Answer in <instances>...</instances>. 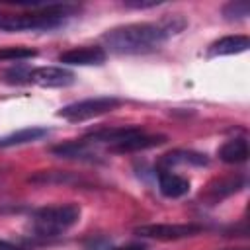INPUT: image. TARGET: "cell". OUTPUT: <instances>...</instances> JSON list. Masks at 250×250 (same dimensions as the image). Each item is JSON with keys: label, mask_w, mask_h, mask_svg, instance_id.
Returning <instances> with one entry per match:
<instances>
[{"label": "cell", "mask_w": 250, "mask_h": 250, "mask_svg": "<svg viewBox=\"0 0 250 250\" xmlns=\"http://www.w3.org/2000/svg\"><path fill=\"white\" fill-rule=\"evenodd\" d=\"M109 250H145V246H141V244H127V246H117V248H109Z\"/></svg>", "instance_id": "21"}, {"label": "cell", "mask_w": 250, "mask_h": 250, "mask_svg": "<svg viewBox=\"0 0 250 250\" xmlns=\"http://www.w3.org/2000/svg\"><path fill=\"white\" fill-rule=\"evenodd\" d=\"M248 47H250V39L246 35H225L209 45L207 57L215 59V57H225V55H238V53L248 51Z\"/></svg>", "instance_id": "11"}, {"label": "cell", "mask_w": 250, "mask_h": 250, "mask_svg": "<svg viewBox=\"0 0 250 250\" xmlns=\"http://www.w3.org/2000/svg\"><path fill=\"white\" fill-rule=\"evenodd\" d=\"M2 82L8 84H35L43 88H66L74 84V72L64 66H29L18 62L0 74Z\"/></svg>", "instance_id": "4"}, {"label": "cell", "mask_w": 250, "mask_h": 250, "mask_svg": "<svg viewBox=\"0 0 250 250\" xmlns=\"http://www.w3.org/2000/svg\"><path fill=\"white\" fill-rule=\"evenodd\" d=\"M207 164H209L207 154L197 152V150H184V148L166 152L158 160L160 170H170L174 166H207Z\"/></svg>", "instance_id": "10"}, {"label": "cell", "mask_w": 250, "mask_h": 250, "mask_svg": "<svg viewBox=\"0 0 250 250\" xmlns=\"http://www.w3.org/2000/svg\"><path fill=\"white\" fill-rule=\"evenodd\" d=\"M166 141H168L166 135H148L145 131H139V133H135V135H131V137H127V139H123V141H119L107 148H109V152L125 154V152H139V150L154 148V146L164 145Z\"/></svg>", "instance_id": "8"}, {"label": "cell", "mask_w": 250, "mask_h": 250, "mask_svg": "<svg viewBox=\"0 0 250 250\" xmlns=\"http://www.w3.org/2000/svg\"><path fill=\"white\" fill-rule=\"evenodd\" d=\"M107 59V53L104 47L98 45H84V47H72L59 55V62L70 64V66H100Z\"/></svg>", "instance_id": "7"}, {"label": "cell", "mask_w": 250, "mask_h": 250, "mask_svg": "<svg viewBox=\"0 0 250 250\" xmlns=\"http://www.w3.org/2000/svg\"><path fill=\"white\" fill-rule=\"evenodd\" d=\"M0 250H27L16 242H10V240H0Z\"/></svg>", "instance_id": "20"}, {"label": "cell", "mask_w": 250, "mask_h": 250, "mask_svg": "<svg viewBox=\"0 0 250 250\" xmlns=\"http://www.w3.org/2000/svg\"><path fill=\"white\" fill-rule=\"evenodd\" d=\"M219 158L227 164H242L248 160V141L246 137H234L223 143L219 148Z\"/></svg>", "instance_id": "14"}, {"label": "cell", "mask_w": 250, "mask_h": 250, "mask_svg": "<svg viewBox=\"0 0 250 250\" xmlns=\"http://www.w3.org/2000/svg\"><path fill=\"white\" fill-rule=\"evenodd\" d=\"M53 154L61 156V158H68V160H86V162H92L96 160V152L92 148V143L80 139V141H70V143H64V145H59V146H53L51 148Z\"/></svg>", "instance_id": "13"}, {"label": "cell", "mask_w": 250, "mask_h": 250, "mask_svg": "<svg viewBox=\"0 0 250 250\" xmlns=\"http://www.w3.org/2000/svg\"><path fill=\"white\" fill-rule=\"evenodd\" d=\"M188 27L184 14H166L156 21H135L107 29L102 35L105 53L115 55H145L160 49L170 37Z\"/></svg>", "instance_id": "1"}, {"label": "cell", "mask_w": 250, "mask_h": 250, "mask_svg": "<svg viewBox=\"0 0 250 250\" xmlns=\"http://www.w3.org/2000/svg\"><path fill=\"white\" fill-rule=\"evenodd\" d=\"M160 6V2H125V8H133V10H146V8H156Z\"/></svg>", "instance_id": "19"}, {"label": "cell", "mask_w": 250, "mask_h": 250, "mask_svg": "<svg viewBox=\"0 0 250 250\" xmlns=\"http://www.w3.org/2000/svg\"><path fill=\"white\" fill-rule=\"evenodd\" d=\"M80 221V207L76 203H59L37 209L31 215L29 229L35 238L47 240L61 236Z\"/></svg>", "instance_id": "3"}, {"label": "cell", "mask_w": 250, "mask_h": 250, "mask_svg": "<svg viewBox=\"0 0 250 250\" xmlns=\"http://www.w3.org/2000/svg\"><path fill=\"white\" fill-rule=\"evenodd\" d=\"M201 232L199 225H180V223H152V225H143L135 229V234L141 238H152V240H180L188 238Z\"/></svg>", "instance_id": "6"}, {"label": "cell", "mask_w": 250, "mask_h": 250, "mask_svg": "<svg viewBox=\"0 0 250 250\" xmlns=\"http://www.w3.org/2000/svg\"><path fill=\"white\" fill-rule=\"evenodd\" d=\"M33 184H86L80 176L72 172H37L29 178Z\"/></svg>", "instance_id": "16"}, {"label": "cell", "mask_w": 250, "mask_h": 250, "mask_svg": "<svg viewBox=\"0 0 250 250\" xmlns=\"http://www.w3.org/2000/svg\"><path fill=\"white\" fill-rule=\"evenodd\" d=\"M37 57V51L31 49V47H23V45H12V47H0V62H6V61H27V59H33Z\"/></svg>", "instance_id": "18"}, {"label": "cell", "mask_w": 250, "mask_h": 250, "mask_svg": "<svg viewBox=\"0 0 250 250\" xmlns=\"http://www.w3.org/2000/svg\"><path fill=\"white\" fill-rule=\"evenodd\" d=\"M223 18L227 21H240V20H246L250 16V2L246 0H232V2H227L221 10Z\"/></svg>", "instance_id": "17"}, {"label": "cell", "mask_w": 250, "mask_h": 250, "mask_svg": "<svg viewBox=\"0 0 250 250\" xmlns=\"http://www.w3.org/2000/svg\"><path fill=\"white\" fill-rule=\"evenodd\" d=\"M47 133H49V129H45V127H23V129H18V131H14L10 135L0 137V148L35 143V141L47 137Z\"/></svg>", "instance_id": "15"}, {"label": "cell", "mask_w": 250, "mask_h": 250, "mask_svg": "<svg viewBox=\"0 0 250 250\" xmlns=\"http://www.w3.org/2000/svg\"><path fill=\"white\" fill-rule=\"evenodd\" d=\"M119 105H121V100L115 96H98V98H86L80 102H72V104L61 107L57 115L70 123H80V121L109 113V111L117 109Z\"/></svg>", "instance_id": "5"}, {"label": "cell", "mask_w": 250, "mask_h": 250, "mask_svg": "<svg viewBox=\"0 0 250 250\" xmlns=\"http://www.w3.org/2000/svg\"><path fill=\"white\" fill-rule=\"evenodd\" d=\"M27 12H0V31H51L64 25L66 18L72 16L78 6L74 4H21Z\"/></svg>", "instance_id": "2"}, {"label": "cell", "mask_w": 250, "mask_h": 250, "mask_svg": "<svg viewBox=\"0 0 250 250\" xmlns=\"http://www.w3.org/2000/svg\"><path fill=\"white\" fill-rule=\"evenodd\" d=\"M230 250H234V248H230ZM238 250H246V248H238Z\"/></svg>", "instance_id": "22"}, {"label": "cell", "mask_w": 250, "mask_h": 250, "mask_svg": "<svg viewBox=\"0 0 250 250\" xmlns=\"http://www.w3.org/2000/svg\"><path fill=\"white\" fill-rule=\"evenodd\" d=\"M158 189L164 197L178 199L189 191V180L172 170H160L158 172Z\"/></svg>", "instance_id": "12"}, {"label": "cell", "mask_w": 250, "mask_h": 250, "mask_svg": "<svg viewBox=\"0 0 250 250\" xmlns=\"http://www.w3.org/2000/svg\"><path fill=\"white\" fill-rule=\"evenodd\" d=\"M246 186V180L244 176H229V178H221V180H215L213 184L207 186L205 193H201V199H205L209 205H215L219 203L221 199L240 191L242 188Z\"/></svg>", "instance_id": "9"}]
</instances>
